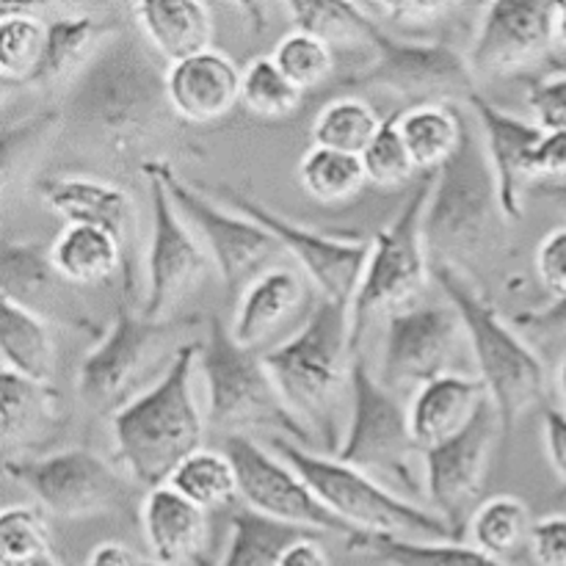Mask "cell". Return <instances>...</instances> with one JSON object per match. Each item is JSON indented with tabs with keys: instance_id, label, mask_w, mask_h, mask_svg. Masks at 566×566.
Segmentation results:
<instances>
[{
	"instance_id": "obj_1",
	"label": "cell",
	"mask_w": 566,
	"mask_h": 566,
	"mask_svg": "<svg viewBox=\"0 0 566 566\" xmlns=\"http://www.w3.org/2000/svg\"><path fill=\"white\" fill-rule=\"evenodd\" d=\"M61 133L81 147L125 166L138 160L155 142L175 133V116L166 94L160 55L142 33L114 31L86 66L72 77L61 105Z\"/></svg>"
},
{
	"instance_id": "obj_2",
	"label": "cell",
	"mask_w": 566,
	"mask_h": 566,
	"mask_svg": "<svg viewBox=\"0 0 566 566\" xmlns=\"http://www.w3.org/2000/svg\"><path fill=\"white\" fill-rule=\"evenodd\" d=\"M352 310L318 296L302 329L263 354L265 368L313 446L337 457L354 407Z\"/></svg>"
},
{
	"instance_id": "obj_3",
	"label": "cell",
	"mask_w": 566,
	"mask_h": 566,
	"mask_svg": "<svg viewBox=\"0 0 566 566\" xmlns=\"http://www.w3.org/2000/svg\"><path fill=\"white\" fill-rule=\"evenodd\" d=\"M202 343H186L153 387L111 415L116 462L138 486L158 490L202 448L205 418L193 396Z\"/></svg>"
},
{
	"instance_id": "obj_4",
	"label": "cell",
	"mask_w": 566,
	"mask_h": 566,
	"mask_svg": "<svg viewBox=\"0 0 566 566\" xmlns=\"http://www.w3.org/2000/svg\"><path fill=\"white\" fill-rule=\"evenodd\" d=\"M431 280L442 296L459 310L468 329V346L479 365L490 401L501 418L503 434H512L520 420L534 412L547 392V370L528 340L503 318L479 291L468 271L448 263L431 265Z\"/></svg>"
},
{
	"instance_id": "obj_5",
	"label": "cell",
	"mask_w": 566,
	"mask_h": 566,
	"mask_svg": "<svg viewBox=\"0 0 566 566\" xmlns=\"http://www.w3.org/2000/svg\"><path fill=\"white\" fill-rule=\"evenodd\" d=\"M506 221L484 136L468 111L462 147L437 171L434 191L423 216L431 265L448 263L462 269L468 260L484 258L501 243Z\"/></svg>"
},
{
	"instance_id": "obj_6",
	"label": "cell",
	"mask_w": 566,
	"mask_h": 566,
	"mask_svg": "<svg viewBox=\"0 0 566 566\" xmlns=\"http://www.w3.org/2000/svg\"><path fill=\"white\" fill-rule=\"evenodd\" d=\"M269 448L302 475L304 484L337 520H343L357 534L459 542L457 531L440 514L396 495L363 470L343 464L340 459L315 453L285 437H271Z\"/></svg>"
},
{
	"instance_id": "obj_7",
	"label": "cell",
	"mask_w": 566,
	"mask_h": 566,
	"mask_svg": "<svg viewBox=\"0 0 566 566\" xmlns=\"http://www.w3.org/2000/svg\"><path fill=\"white\" fill-rule=\"evenodd\" d=\"M199 374L208 387V423L224 437L269 431L296 446H313L291 409L282 401L263 354L238 346L219 318L210 321V335L199 354Z\"/></svg>"
},
{
	"instance_id": "obj_8",
	"label": "cell",
	"mask_w": 566,
	"mask_h": 566,
	"mask_svg": "<svg viewBox=\"0 0 566 566\" xmlns=\"http://www.w3.org/2000/svg\"><path fill=\"white\" fill-rule=\"evenodd\" d=\"M335 459L363 470L407 501L426 495L423 451L412 437L409 407L379 385L363 357L354 363L352 423Z\"/></svg>"
},
{
	"instance_id": "obj_9",
	"label": "cell",
	"mask_w": 566,
	"mask_h": 566,
	"mask_svg": "<svg viewBox=\"0 0 566 566\" xmlns=\"http://www.w3.org/2000/svg\"><path fill=\"white\" fill-rule=\"evenodd\" d=\"M437 171L420 175L401 213L374 238L368 269L352 302V343L359 348L365 329L379 313H398L415 304L431 276L423 216L434 191Z\"/></svg>"
},
{
	"instance_id": "obj_10",
	"label": "cell",
	"mask_w": 566,
	"mask_h": 566,
	"mask_svg": "<svg viewBox=\"0 0 566 566\" xmlns=\"http://www.w3.org/2000/svg\"><path fill=\"white\" fill-rule=\"evenodd\" d=\"M374 59L340 86L390 92L412 105H462L475 94L468 55L442 42L396 39L374 20Z\"/></svg>"
},
{
	"instance_id": "obj_11",
	"label": "cell",
	"mask_w": 566,
	"mask_h": 566,
	"mask_svg": "<svg viewBox=\"0 0 566 566\" xmlns=\"http://www.w3.org/2000/svg\"><path fill=\"white\" fill-rule=\"evenodd\" d=\"M155 169L164 177V186L175 208L208 249L230 296H241L254 280L271 271L269 263H274L285 252L263 224L238 210L216 205L208 193L182 180L166 158L155 160Z\"/></svg>"
},
{
	"instance_id": "obj_12",
	"label": "cell",
	"mask_w": 566,
	"mask_h": 566,
	"mask_svg": "<svg viewBox=\"0 0 566 566\" xmlns=\"http://www.w3.org/2000/svg\"><path fill=\"white\" fill-rule=\"evenodd\" d=\"M191 324L188 318L149 321L144 315L116 313L97 346L83 357L77 370V396L94 409H119L133 401V390L155 368V359L166 354L175 332Z\"/></svg>"
},
{
	"instance_id": "obj_13",
	"label": "cell",
	"mask_w": 566,
	"mask_h": 566,
	"mask_svg": "<svg viewBox=\"0 0 566 566\" xmlns=\"http://www.w3.org/2000/svg\"><path fill=\"white\" fill-rule=\"evenodd\" d=\"M6 473L61 520L103 517L127 501V481L119 470L86 448L6 459Z\"/></svg>"
},
{
	"instance_id": "obj_14",
	"label": "cell",
	"mask_w": 566,
	"mask_h": 566,
	"mask_svg": "<svg viewBox=\"0 0 566 566\" xmlns=\"http://www.w3.org/2000/svg\"><path fill=\"white\" fill-rule=\"evenodd\" d=\"M468 343V329L451 302L409 304L387 315L385 352H381L376 379L385 390L401 392L437 376L453 374L451 363Z\"/></svg>"
},
{
	"instance_id": "obj_15",
	"label": "cell",
	"mask_w": 566,
	"mask_h": 566,
	"mask_svg": "<svg viewBox=\"0 0 566 566\" xmlns=\"http://www.w3.org/2000/svg\"><path fill=\"white\" fill-rule=\"evenodd\" d=\"M142 175L153 202V238L147 252V293L142 315L149 321H169L175 318V307H180L182 298L208 276L213 260L171 202L155 160L144 166Z\"/></svg>"
},
{
	"instance_id": "obj_16",
	"label": "cell",
	"mask_w": 566,
	"mask_h": 566,
	"mask_svg": "<svg viewBox=\"0 0 566 566\" xmlns=\"http://www.w3.org/2000/svg\"><path fill=\"white\" fill-rule=\"evenodd\" d=\"M219 193L224 197L227 208L238 210V213L249 216L252 221L263 224L280 241V247L296 260L302 274L318 287V296L352 310L354 296L359 291V282H363L365 269H368L374 241H363V238H335L318 230H307V227L274 213L265 205L254 202L252 197L235 191V188L224 186L219 188Z\"/></svg>"
},
{
	"instance_id": "obj_17",
	"label": "cell",
	"mask_w": 566,
	"mask_h": 566,
	"mask_svg": "<svg viewBox=\"0 0 566 566\" xmlns=\"http://www.w3.org/2000/svg\"><path fill=\"white\" fill-rule=\"evenodd\" d=\"M224 453L235 464L241 501L247 503V509L315 534H337L346 539V545L359 536L313 495V490L291 464L282 462L271 448L260 446L254 437H227Z\"/></svg>"
},
{
	"instance_id": "obj_18",
	"label": "cell",
	"mask_w": 566,
	"mask_h": 566,
	"mask_svg": "<svg viewBox=\"0 0 566 566\" xmlns=\"http://www.w3.org/2000/svg\"><path fill=\"white\" fill-rule=\"evenodd\" d=\"M553 14L556 3L545 0H495L484 6L473 42L464 53L475 81L520 75L556 55Z\"/></svg>"
},
{
	"instance_id": "obj_19",
	"label": "cell",
	"mask_w": 566,
	"mask_h": 566,
	"mask_svg": "<svg viewBox=\"0 0 566 566\" xmlns=\"http://www.w3.org/2000/svg\"><path fill=\"white\" fill-rule=\"evenodd\" d=\"M497 437H503L501 418L492 401H486L462 434L423 451L426 497L457 536H462L464 509L484 490Z\"/></svg>"
},
{
	"instance_id": "obj_20",
	"label": "cell",
	"mask_w": 566,
	"mask_h": 566,
	"mask_svg": "<svg viewBox=\"0 0 566 566\" xmlns=\"http://www.w3.org/2000/svg\"><path fill=\"white\" fill-rule=\"evenodd\" d=\"M468 111L484 136L503 213L509 221H517L523 216L525 193H534V155L545 130L531 119L497 108L479 92L468 99Z\"/></svg>"
},
{
	"instance_id": "obj_21",
	"label": "cell",
	"mask_w": 566,
	"mask_h": 566,
	"mask_svg": "<svg viewBox=\"0 0 566 566\" xmlns=\"http://www.w3.org/2000/svg\"><path fill=\"white\" fill-rule=\"evenodd\" d=\"M70 282L55 271L50 249L36 241H6L0 254V298L25 307L44 321H59L72 329H92L75 302Z\"/></svg>"
},
{
	"instance_id": "obj_22",
	"label": "cell",
	"mask_w": 566,
	"mask_h": 566,
	"mask_svg": "<svg viewBox=\"0 0 566 566\" xmlns=\"http://www.w3.org/2000/svg\"><path fill=\"white\" fill-rule=\"evenodd\" d=\"M241 66L216 48L166 66L169 105L188 125H213L230 116L241 103Z\"/></svg>"
},
{
	"instance_id": "obj_23",
	"label": "cell",
	"mask_w": 566,
	"mask_h": 566,
	"mask_svg": "<svg viewBox=\"0 0 566 566\" xmlns=\"http://www.w3.org/2000/svg\"><path fill=\"white\" fill-rule=\"evenodd\" d=\"M36 193L66 224L99 227L125 249L136 238V202L114 182L86 175H50L36 180Z\"/></svg>"
},
{
	"instance_id": "obj_24",
	"label": "cell",
	"mask_w": 566,
	"mask_h": 566,
	"mask_svg": "<svg viewBox=\"0 0 566 566\" xmlns=\"http://www.w3.org/2000/svg\"><path fill=\"white\" fill-rule=\"evenodd\" d=\"M142 528L155 562L164 566H210V514L171 486L149 490L142 503Z\"/></svg>"
},
{
	"instance_id": "obj_25",
	"label": "cell",
	"mask_w": 566,
	"mask_h": 566,
	"mask_svg": "<svg viewBox=\"0 0 566 566\" xmlns=\"http://www.w3.org/2000/svg\"><path fill=\"white\" fill-rule=\"evenodd\" d=\"M486 401L490 392L479 376L446 374L420 385L409 401V426L420 451L462 434Z\"/></svg>"
},
{
	"instance_id": "obj_26",
	"label": "cell",
	"mask_w": 566,
	"mask_h": 566,
	"mask_svg": "<svg viewBox=\"0 0 566 566\" xmlns=\"http://www.w3.org/2000/svg\"><path fill=\"white\" fill-rule=\"evenodd\" d=\"M304 302H307V276L298 274L296 269L276 265L238 296L235 318L230 326L232 337L238 346L258 352L298 313Z\"/></svg>"
},
{
	"instance_id": "obj_27",
	"label": "cell",
	"mask_w": 566,
	"mask_h": 566,
	"mask_svg": "<svg viewBox=\"0 0 566 566\" xmlns=\"http://www.w3.org/2000/svg\"><path fill=\"white\" fill-rule=\"evenodd\" d=\"M130 14L149 48L169 64L213 48V14L197 0H147L133 3Z\"/></svg>"
},
{
	"instance_id": "obj_28",
	"label": "cell",
	"mask_w": 566,
	"mask_h": 566,
	"mask_svg": "<svg viewBox=\"0 0 566 566\" xmlns=\"http://www.w3.org/2000/svg\"><path fill=\"white\" fill-rule=\"evenodd\" d=\"M59 392L50 381H33L11 370L0 374V437L6 459H14L22 446H33L59 426Z\"/></svg>"
},
{
	"instance_id": "obj_29",
	"label": "cell",
	"mask_w": 566,
	"mask_h": 566,
	"mask_svg": "<svg viewBox=\"0 0 566 566\" xmlns=\"http://www.w3.org/2000/svg\"><path fill=\"white\" fill-rule=\"evenodd\" d=\"M48 249L55 271H59L70 285H99V282H108L111 276L122 269L125 271L127 287L125 247H122L111 232L99 230V227L64 224Z\"/></svg>"
},
{
	"instance_id": "obj_30",
	"label": "cell",
	"mask_w": 566,
	"mask_h": 566,
	"mask_svg": "<svg viewBox=\"0 0 566 566\" xmlns=\"http://www.w3.org/2000/svg\"><path fill=\"white\" fill-rule=\"evenodd\" d=\"M468 116L459 105H412L398 111V133L420 175L440 171L462 147Z\"/></svg>"
},
{
	"instance_id": "obj_31",
	"label": "cell",
	"mask_w": 566,
	"mask_h": 566,
	"mask_svg": "<svg viewBox=\"0 0 566 566\" xmlns=\"http://www.w3.org/2000/svg\"><path fill=\"white\" fill-rule=\"evenodd\" d=\"M111 33L114 31L108 22L92 14H66L48 20V44H44L42 64H39L31 86L44 88L61 83L72 72L77 75Z\"/></svg>"
},
{
	"instance_id": "obj_32",
	"label": "cell",
	"mask_w": 566,
	"mask_h": 566,
	"mask_svg": "<svg viewBox=\"0 0 566 566\" xmlns=\"http://www.w3.org/2000/svg\"><path fill=\"white\" fill-rule=\"evenodd\" d=\"M0 354L3 370L33 381H50L55 348L48 321L28 313L20 304L0 298Z\"/></svg>"
},
{
	"instance_id": "obj_33",
	"label": "cell",
	"mask_w": 566,
	"mask_h": 566,
	"mask_svg": "<svg viewBox=\"0 0 566 566\" xmlns=\"http://www.w3.org/2000/svg\"><path fill=\"white\" fill-rule=\"evenodd\" d=\"M348 551L385 566H509L481 553L479 547L459 545V542H418L401 539V536L359 534L357 539L348 542Z\"/></svg>"
},
{
	"instance_id": "obj_34",
	"label": "cell",
	"mask_w": 566,
	"mask_h": 566,
	"mask_svg": "<svg viewBox=\"0 0 566 566\" xmlns=\"http://www.w3.org/2000/svg\"><path fill=\"white\" fill-rule=\"evenodd\" d=\"M177 495L199 506L202 512L216 514L235 506L241 501V481L232 459L221 451L199 448L171 473L169 484Z\"/></svg>"
},
{
	"instance_id": "obj_35",
	"label": "cell",
	"mask_w": 566,
	"mask_h": 566,
	"mask_svg": "<svg viewBox=\"0 0 566 566\" xmlns=\"http://www.w3.org/2000/svg\"><path fill=\"white\" fill-rule=\"evenodd\" d=\"M310 534L315 531L276 523L252 509H238L230 517V545L219 566H280L287 547Z\"/></svg>"
},
{
	"instance_id": "obj_36",
	"label": "cell",
	"mask_w": 566,
	"mask_h": 566,
	"mask_svg": "<svg viewBox=\"0 0 566 566\" xmlns=\"http://www.w3.org/2000/svg\"><path fill=\"white\" fill-rule=\"evenodd\" d=\"M48 44V20L28 6H0V77L3 86H31Z\"/></svg>"
},
{
	"instance_id": "obj_37",
	"label": "cell",
	"mask_w": 566,
	"mask_h": 566,
	"mask_svg": "<svg viewBox=\"0 0 566 566\" xmlns=\"http://www.w3.org/2000/svg\"><path fill=\"white\" fill-rule=\"evenodd\" d=\"M298 186L313 202L324 208H340L368 186L363 158L335 149L310 147L298 160Z\"/></svg>"
},
{
	"instance_id": "obj_38",
	"label": "cell",
	"mask_w": 566,
	"mask_h": 566,
	"mask_svg": "<svg viewBox=\"0 0 566 566\" xmlns=\"http://www.w3.org/2000/svg\"><path fill=\"white\" fill-rule=\"evenodd\" d=\"M381 116L376 114L368 99L357 94H340L321 105L313 119V147L335 149V153L357 155L363 158L365 149L381 130Z\"/></svg>"
},
{
	"instance_id": "obj_39",
	"label": "cell",
	"mask_w": 566,
	"mask_h": 566,
	"mask_svg": "<svg viewBox=\"0 0 566 566\" xmlns=\"http://www.w3.org/2000/svg\"><path fill=\"white\" fill-rule=\"evenodd\" d=\"M287 17L296 31L313 33L335 48H370L374 20L359 3H337V0H293L285 3Z\"/></svg>"
},
{
	"instance_id": "obj_40",
	"label": "cell",
	"mask_w": 566,
	"mask_h": 566,
	"mask_svg": "<svg viewBox=\"0 0 566 566\" xmlns=\"http://www.w3.org/2000/svg\"><path fill=\"white\" fill-rule=\"evenodd\" d=\"M531 509L528 503L514 495H495L481 503L470 517V542L486 556L506 562L520 551L523 542L531 539Z\"/></svg>"
},
{
	"instance_id": "obj_41",
	"label": "cell",
	"mask_w": 566,
	"mask_h": 566,
	"mask_svg": "<svg viewBox=\"0 0 566 566\" xmlns=\"http://www.w3.org/2000/svg\"><path fill=\"white\" fill-rule=\"evenodd\" d=\"M304 92H298L271 55H258L243 66L241 105L258 119H285L302 105Z\"/></svg>"
},
{
	"instance_id": "obj_42",
	"label": "cell",
	"mask_w": 566,
	"mask_h": 566,
	"mask_svg": "<svg viewBox=\"0 0 566 566\" xmlns=\"http://www.w3.org/2000/svg\"><path fill=\"white\" fill-rule=\"evenodd\" d=\"M271 59L285 72L287 81L304 94L324 86L326 81H332V72H335V50L324 39L304 31L285 33L276 42Z\"/></svg>"
},
{
	"instance_id": "obj_43",
	"label": "cell",
	"mask_w": 566,
	"mask_h": 566,
	"mask_svg": "<svg viewBox=\"0 0 566 566\" xmlns=\"http://www.w3.org/2000/svg\"><path fill=\"white\" fill-rule=\"evenodd\" d=\"M363 166L368 182L376 188H401L420 175L398 133V111L381 122V130L363 153Z\"/></svg>"
},
{
	"instance_id": "obj_44",
	"label": "cell",
	"mask_w": 566,
	"mask_h": 566,
	"mask_svg": "<svg viewBox=\"0 0 566 566\" xmlns=\"http://www.w3.org/2000/svg\"><path fill=\"white\" fill-rule=\"evenodd\" d=\"M0 556L3 566H31L50 556V531L39 509L9 506L0 514Z\"/></svg>"
},
{
	"instance_id": "obj_45",
	"label": "cell",
	"mask_w": 566,
	"mask_h": 566,
	"mask_svg": "<svg viewBox=\"0 0 566 566\" xmlns=\"http://www.w3.org/2000/svg\"><path fill=\"white\" fill-rule=\"evenodd\" d=\"M370 20L390 22V25L403 28V31H418V28H431L437 22L448 20L453 11L459 9L457 3L448 0H409V3H359Z\"/></svg>"
},
{
	"instance_id": "obj_46",
	"label": "cell",
	"mask_w": 566,
	"mask_h": 566,
	"mask_svg": "<svg viewBox=\"0 0 566 566\" xmlns=\"http://www.w3.org/2000/svg\"><path fill=\"white\" fill-rule=\"evenodd\" d=\"M525 105H528L531 122L545 133L566 130V70L536 77L528 88Z\"/></svg>"
},
{
	"instance_id": "obj_47",
	"label": "cell",
	"mask_w": 566,
	"mask_h": 566,
	"mask_svg": "<svg viewBox=\"0 0 566 566\" xmlns=\"http://www.w3.org/2000/svg\"><path fill=\"white\" fill-rule=\"evenodd\" d=\"M509 324L525 337V340L542 343H562L566 340V296L553 298L545 307L520 310L509 318Z\"/></svg>"
},
{
	"instance_id": "obj_48",
	"label": "cell",
	"mask_w": 566,
	"mask_h": 566,
	"mask_svg": "<svg viewBox=\"0 0 566 566\" xmlns=\"http://www.w3.org/2000/svg\"><path fill=\"white\" fill-rule=\"evenodd\" d=\"M536 274L553 298L566 296V224L547 232L536 247Z\"/></svg>"
},
{
	"instance_id": "obj_49",
	"label": "cell",
	"mask_w": 566,
	"mask_h": 566,
	"mask_svg": "<svg viewBox=\"0 0 566 566\" xmlns=\"http://www.w3.org/2000/svg\"><path fill=\"white\" fill-rule=\"evenodd\" d=\"M528 547L539 566H566V514L536 520Z\"/></svg>"
},
{
	"instance_id": "obj_50",
	"label": "cell",
	"mask_w": 566,
	"mask_h": 566,
	"mask_svg": "<svg viewBox=\"0 0 566 566\" xmlns=\"http://www.w3.org/2000/svg\"><path fill=\"white\" fill-rule=\"evenodd\" d=\"M566 186V130L545 133L534 155V191Z\"/></svg>"
},
{
	"instance_id": "obj_51",
	"label": "cell",
	"mask_w": 566,
	"mask_h": 566,
	"mask_svg": "<svg viewBox=\"0 0 566 566\" xmlns=\"http://www.w3.org/2000/svg\"><path fill=\"white\" fill-rule=\"evenodd\" d=\"M545 451L553 473L566 486V412L558 409L545 412Z\"/></svg>"
},
{
	"instance_id": "obj_52",
	"label": "cell",
	"mask_w": 566,
	"mask_h": 566,
	"mask_svg": "<svg viewBox=\"0 0 566 566\" xmlns=\"http://www.w3.org/2000/svg\"><path fill=\"white\" fill-rule=\"evenodd\" d=\"M280 566H332V558L321 545V534H310L287 547Z\"/></svg>"
},
{
	"instance_id": "obj_53",
	"label": "cell",
	"mask_w": 566,
	"mask_h": 566,
	"mask_svg": "<svg viewBox=\"0 0 566 566\" xmlns=\"http://www.w3.org/2000/svg\"><path fill=\"white\" fill-rule=\"evenodd\" d=\"M142 558H136V553L130 547L119 545V542H103V545L94 547L86 556L83 566H138Z\"/></svg>"
},
{
	"instance_id": "obj_54",
	"label": "cell",
	"mask_w": 566,
	"mask_h": 566,
	"mask_svg": "<svg viewBox=\"0 0 566 566\" xmlns=\"http://www.w3.org/2000/svg\"><path fill=\"white\" fill-rule=\"evenodd\" d=\"M553 53L566 59V3H556L553 14Z\"/></svg>"
},
{
	"instance_id": "obj_55",
	"label": "cell",
	"mask_w": 566,
	"mask_h": 566,
	"mask_svg": "<svg viewBox=\"0 0 566 566\" xmlns=\"http://www.w3.org/2000/svg\"><path fill=\"white\" fill-rule=\"evenodd\" d=\"M534 193H539V197L553 199V202L562 205V208L566 210V186H547V188H536Z\"/></svg>"
},
{
	"instance_id": "obj_56",
	"label": "cell",
	"mask_w": 566,
	"mask_h": 566,
	"mask_svg": "<svg viewBox=\"0 0 566 566\" xmlns=\"http://www.w3.org/2000/svg\"><path fill=\"white\" fill-rule=\"evenodd\" d=\"M558 392H562V398L566 403V357L562 359V368H558Z\"/></svg>"
},
{
	"instance_id": "obj_57",
	"label": "cell",
	"mask_w": 566,
	"mask_h": 566,
	"mask_svg": "<svg viewBox=\"0 0 566 566\" xmlns=\"http://www.w3.org/2000/svg\"><path fill=\"white\" fill-rule=\"evenodd\" d=\"M31 566H61V564H59V558H55V556H53V553H50V556L39 558V562H33Z\"/></svg>"
},
{
	"instance_id": "obj_58",
	"label": "cell",
	"mask_w": 566,
	"mask_h": 566,
	"mask_svg": "<svg viewBox=\"0 0 566 566\" xmlns=\"http://www.w3.org/2000/svg\"><path fill=\"white\" fill-rule=\"evenodd\" d=\"M138 566H164V564H158V562H142Z\"/></svg>"
}]
</instances>
